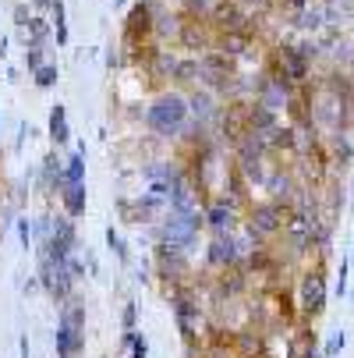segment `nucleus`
Instances as JSON below:
<instances>
[{
  "label": "nucleus",
  "instance_id": "obj_1",
  "mask_svg": "<svg viewBox=\"0 0 354 358\" xmlns=\"http://www.w3.org/2000/svg\"><path fill=\"white\" fill-rule=\"evenodd\" d=\"M191 114H188V96L181 92H160L153 99V107L145 110V124L156 138H177L188 128Z\"/></svg>",
  "mask_w": 354,
  "mask_h": 358
},
{
  "label": "nucleus",
  "instance_id": "obj_2",
  "mask_svg": "<svg viewBox=\"0 0 354 358\" xmlns=\"http://www.w3.org/2000/svg\"><path fill=\"white\" fill-rule=\"evenodd\" d=\"M121 39H124L128 54L156 39V11H153V0H138V4H131V11H128V18H124Z\"/></svg>",
  "mask_w": 354,
  "mask_h": 358
},
{
  "label": "nucleus",
  "instance_id": "obj_3",
  "mask_svg": "<svg viewBox=\"0 0 354 358\" xmlns=\"http://www.w3.org/2000/svg\"><path fill=\"white\" fill-rule=\"evenodd\" d=\"M174 43L181 50H188L191 57H202L206 50H213L216 43V32L209 25V18H188V15H177V36Z\"/></svg>",
  "mask_w": 354,
  "mask_h": 358
},
{
  "label": "nucleus",
  "instance_id": "obj_4",
  "mask_svg": "<svg viewBox=\"0 0 354 358\" xmlns=\"http://www.w3.org/2000/svg\"><path fill=\"white\" fill-rule=\"evenodd\" d=\"M290 213H294V210H287L280 199H276V202H263V206H251V213H248V231H251V238H273V234H280V231L287 227Z\"/></svg>",
  "mask_w": 354,
  "mask_h": 358
},
{
  "label": "nucleus",
  "instance_id": "obj_5",
  "mask_svg": "<svg viewBox=\"0 0 354 358\" xmlns=\"http://www.w3.org/2000/svg\"><path fill=\"white\" fill-rule=\"evenodd\" d=\"M220 131L230 145H237L251 131V99H241V96L227 99V107L220 110Z\"/></svg>",
  "mask_w": 354,
  "mask_h": 358
},
{
  "label": "nucleus",
  "instance_id": "obj_6",
  "mask_svg": "<svg viewBox=\"0 0 354 358\" xmlns=\"http://www.w3.org/2000/svg\"><path fill=\"white\" fill-rule=\"evenodd\" d=\"M153 259H156V273L163 280H188L191 266H188V255L181 245H170V241H160L156 252H153Z\"/></svg>",
  "mask_w": 354,
  "mask_h": 358
},
{
  "label": "nucleus",
  "instance_id": "obj_7",
  "mask_svg": "<svg viewBox=\"0 0 354 358\" xmlns=\"http://www.w3.org/2000/svg\"><path fill=\"white\" fill-rule=\"evenodd\" d=\"M213 32H251V18L241 11L237 0H216L209 11Z\"/></svg>",
  "mask_w": 354,
  "mask_h": 358
},
{
  "label": "nucleus",
  "instance_id": "obj_8",
  "mask_svg": "<svg viewBox=\"0 0 354 358\" xmlns=\"http://www.w3.org/2000/svg\"><path fill=\"white\" fill-rule=\"evenodd\" d=\"M323 309H326V277L316 270L301 280V313H305V320H316Z\"/></svg>",
  "mask_w": 354,
  "mask_h": 358
},
{
  "label": "nucleus",
  "instance_id": "obj_9",
  "mask_svg": "<svg viewBox=\"0 0 354 358\" xmlns=\"http://www.w3.org/2000/svg\"><path fill=\"white\" fill-rule=\"evenodd\" d=\"M276 54H280V64H283L287 78H290L294 85H305V78H309V71H312V57L305 54V46H280Z\"/></svg>",
  "mask_w": 354,
  "mask_h": 358
},
{
  "label": "nucleus",
  "instance_id": "obj_10",
  "mask_svg": "<svg viewBox=\"0 0 354 358\" xmlns=\"http://www.w3.org/2000/svg\"><path fill=\"white\" fill-rule=\"evenodd\" d=\"M244 273H241V266L234 263V266H223L216 277H213V287H216V294L220 298H237L241 291H244Z\"/></svg>",
  "mask_w": 354,
  "mask_h": 358
},
{
  "label": "nucleus",
  "instance_id": "obj_11",
  "mask_svg": "<svg viewBox=\"0 0 354 358\" xmlns=\"http://www.w3.org/2000/svg\"><path fill=\"white\" fill-rule=\"evenodd\" d=\"M82 351H85V334L68 323H57V358H78Z\"/></svg>",
  "mask_w": 354,
  "mask_h": 358
},
{
  "label": "nucleus",
  "instance_id": "obj_12",
  "mask_svg": "<svg viewBox=\"0 0 354 358\" xmlns=\"http://www.w3.org/2000/svg\"><path fill=\"white\" fill-rule=\"evenodd\" d=\"M181 89H198L202 85V61L198 57H177V64H174V75H170Z\"/></svg>",
  "mask_w": 354,
  "mask_h": 358
},
{
  "label": "nucleus",
  "instance_id": "obj_13",
  "mask_svg": "<svg viewBox=\"0 0 354 358\" xmlns=\"http://www.w3.org/2000/svg\"><path fill=\"white\" fill-rule=\"evenodd\" d=\"M206 259H209L216 270H223V266H234V263H237V248H234V238H230V234H220V238H213V245H209V252H206Z\"/></svg>",
  "mask_w": 354,
  "mask_h": 358
},
{
  "label": "nucleus",
  "instance_id": "obj_14",
  "mask_svg": "<svg viewBox=\"0 0 354 358\" xmlns=\"http://www.w3.org/2000/svg\"><path fill=\"white\" fill-rule=\"evenodd\" d=\"M213 50H220V54H227V57H241V54L251 50V32H216Z\"/></svg>",
  "mask_w": 354,
  "mask_h": 358
},
{
  "label": "nucleus",
  "instance_id": "obj_15",
  "mask_svg": "<svg viewBox=\"0 0 354 358\" xmlns=\"http://www.w3.org/2000/svg\"><path fill=\"white\" fill-rule=\"evenodd\" d=\"M248 266L256 270V277H276L280 273V263H276V255L270 248H251Z\"/></svg>",
  "mask_w": 354,
  "mask_h": 358
},
{
  "label": "nucleus",
  "instance_id": "obj_16",
  "mask_svg": "<svg viewBox=\"0 0 354 358\" xmlns=\"http://www.w3.org/2000/svg\"><path fill=\"white\" fill-rule=\"evenodd\" d=\"M61 199H64V213H68L71 220L82 217V213H85V181L64 185V188H61Z\"/></svg>",
  "mask_w": 354,
  "mask_h": 358
},
{
  "label": "nucleus",
  "instance_id": "obj_17",
  "mask_svg": "<svg viewBox=\"0 0 354 358\" xmlns=\"http://www.w3.org/2000/svg\"><path fill=\"white\" fill-rule=\"evenodd\" d=\"M50 138H54V145H68V138H71L64 103H54V110H50Z\"/></svg>",
  "mask_w": 354,
  "mask_h": 358
},
{
  "label": "nucleus",
  "instance_id": "obj_18",
  "mask_svg": "<svg viewBox=\"0 0 354 358\" xmlns=\"http://www.w3.org/2000/svg\"><path fill=\"white\" fill-rule=\"evenodd\" d=\"M22 39H25V46H46V39H50V22L39 18V15H32V18L22 25Z\"/></svg>",
  "mask_w": 354,
  "mask_h": 358
},
{
  "label": "nucleus",
  "instance_id": "obj_19",
  "mask_svg": "<svg viewBox=\"0 0 354 358\" xmlns=\"http://www.w3.org/2000/svg\"><path fill=\"white\" fill-rule=\"evenodd\" d=\"M61 323H68V327H75V330H85V305H82L78 298H68V301L61 305Z\"/></svg>",
  "mask_w": 354,
  "mask_h": 358
},
{
  "label": "nucleus",
  "instance_id": "obj_20",
  "mask_svg": "<svg viewBox=\"0 0 354 358\" xmlns=\"http://www.w3.org/2000/svg\"><path fill=\"white\" fill-rule=\"evenodd\" d=\"M78 181H85V149L71 152L64 160V185H78Z\"/></svg>",
  "mask_w": 354,
  "mask_h": 358
},
{
  "label": "nucleus",
  "instance_id": "obj_21",
  "mask_svg": "<svg viewBox=\"0 0 354 358\" xmlns=\"http://www.w3.org/2000/svg\"><path fill=\"white\" fill-rule=\"evenodd\" d=\"M270 298H273V309H276V316L290 327V323L297 320V309H294V298H290V291H273Z\"/></svg>",
  "mask_w": 354,
  "mask_h": 358
},
{
  "label": "nucleus",
  "instance_id": "obj_22",
  "mask_svg": "<svg viewBox=\"0 0 354 358\" xmlns=\"http://www.w3.org/2000/svg\"><path fill=\"white\" fill-rule=\"evenodd\" d=\"M213 4L209 0H181L177 4V15H188V18H209Z\"/></svg>",
  "mask_w": 354,
  "mask_h": 358
},
{
  "label": "nucleus",
  "instance_id": "obj_23",
  "mask_svg": "<svg viewBox=\"0 0 354 358\" xmlns=\"http://www.w3.org/2000/svg\"><path fill=\"white\" fill-rule=\"evenodd\" d=\"M32 75H36V85H39V89H50V85L57 82V64H43V68H36Z\"/></svg>",
  "mask_w": 354,
  "mask_h": 358
},
{
  "label": "nucleus",
  "instance_id": "obj_24",
  "mask_svg": "<svg viewBox=\"0 0 354 358\" xmlns=\"http://www.w3.org/2000/svg\"><path fill=\"white\" fill-rule=\"evenodd\" d=\"M43 50H46V46H25V68H29V71H36V68L46 64V61H43Z\"/></svg>",
  "mask_w": 354,
  "mask_h": 358
},
{
  "label": "nucleus",
  "instance_id": "obj_25",
  "mask_svg": "<svg viewBox=\"0 0 354 358\" xmlns=\"http://www.w3.org/2000/svg\"><path fill=\"white\" fill-rule=\"evenodd\" d=\"M107 241H110V248L117 252V259H121V263H128V248H124V238H121L114 227H107Z\"/></svg>",
  "mask_w": 354,
  "mask_h": 358
},
{
  "label": "nucleus",
  "instance_id": "obj_26",
  "mask_svg": "<svg viewBox=\"0 0 354 358\" xmlns=\"http://www.w3.org/2000/svg\"><path fill=\"white\" fill-rule=\"evenodd\" d=\"M149 355V344H145V337H131V358H145Z\"/></svg>",
  "mask_w": 354,
  "mask_h": 358
},
{
  "label": "nucleus",
  "instance_id": "obj_27",
  "mask_svg": "<svg viewBox=\"0 0 354 358\" xmlns=\"http://www.w3.org/2000/svg\"><path fill=\"white\" fill-rule=\"evenodd\" d=\"M124 330H135V301L124 305Z\"/></svg>",
  "mask_w": 354,
  "mask_h": 358
},
{
  "label": "nucleus",
  "instance_id": "obj_28",
  "mask_svg": "<svg viewBox=\"0 0 354 358\" xmlns=\"http://www.w3.org/2000/svg\"><path fill=\"white\" fill-rule=\"evenodd\" d=\"M18 238H22V245L29 248V238H32V231H29V220H18Z\"/></svg>",
  "mask_w": 354,
  "mask_h": 358
},
{
  "label": "nucleus",
  "instance_id": "obj_29",
  "mask_svg": "<svg viewBox=\"0 0 354 358\" xmlns=\"http://www.w3.org/2000/svg\"><path fill=\"white\" fill-rule=\"evenodd\" d=\"M15 22H18V25H25V22H29V8H25V4H18V8H15Z\"/></svg>",
  "mask_w": 354,
  "mask_h": 358
},
{
  "label": "nucleus",
  "instance_id": "obj_30",
  "mask_svg": "<svg viewBox=\"0 0 354 358\" xmlns=\"http://www.w3.org/2000/svg\"><path fill=\"white\" fill-rule=\"evenodd\" d=\"M294 4H305V0H294Z\"/></svg>",
  "mask_w": 354,
  "mask_h": 358
}]
</instances>
